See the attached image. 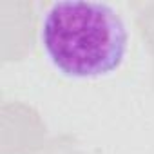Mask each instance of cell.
I'll return each mask as SVG.
<instances>
[{
  "instance_id": "obj_1",
  "label": "cell",
  "mask_w": 154,
  "mask_h": 154,
  "mask_svg": "<svg viewBox=\"0 0 154 154\" xmlns=\"http://www.w3.org/2000/svg\"><path fill=\"white\" fill-rule=\"evenodd\" d=\"M40 45L67 78L96 80L120 69L129 29L116 8L98 0H58L40 20Z\"/></svg>"
}]
</instances>
